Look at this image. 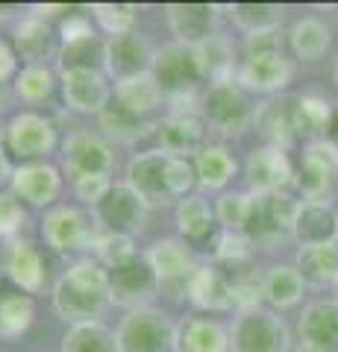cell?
<instances>
[{"mask_svg": "<svg viewBox=\"0 0 338 352\" xmlns=\"http://www.w3.org/2000/svg\"><path fill=\"white\" fill-rule=\"evenodd\" d=\"M162 288L156 270L150 267V261L145 252H138L136 258H129L121 267L109 270V294H112V302L127 305L129 311L133 308H145V302L150 296H156V291Z\"/></svg>", "mask_w": 338, "mask_h": 352, "instance_id": "obj_10", "label": "cell"}, {"mask_svg": "<svg viewBox=\"0 0 338 352\" xmlns=\"http://www.w3.org/2000/svg\"><path fill=\"white\" fill-rule=\"evenodd\" d=\"M185 294L203 311H226V308H233L230 273L218 267V264H203V267L194 270L189 285H185Z\"/></svg>", "mask_w": 338, "mask_h": 352, "instance_id": "obj_22", "label": "cell"}, {"mask_svg": "<svg viewBox=\"0 0 338 352\" xmlns=\"http://www.w3.org/2000/svg\"><path fill=\"white\" fill-rule=\"evenodd\" d=\"M180 346L185 352H226L230 349V332L209 317H191L180 329Z\"/></svg>", "mask_w": 338, "mask_h": 352, "instance_id": "obj_31", "label": "cell"}, {"mask_svg": "<svg viewBox=\"0 0 338 352\" xmlns=\"http://www.w3.org/2000/svg\"><path fill=\"white\" fill-rule=\"evenodd\" d=\"M12 194L32 208H47L59 197L62 176L47 162H24L12 173Z\"/></svg>", "mask_w": 338, "mask_h": 352, "instance_id": "obj_14", "label": "cell"}, {"mask_svg": "<svg viewBox=\"0 0 338 352\" xmlns=\"http://www.w3.org/2000/svg\"><path fill=\"white\" fill-rule=\"evenodd\" d=\"M303 346L338 352V302H312L300 317Z\"/></svg>", "mask_w": 338, "mask_h": 352, "instance_id": "obj_26", "label": "cell"}, {"mask_svg": "<svg viewBox=\"0 0 338 352\" xmlns=\"http://www.w3.org/2000/svg\"><path fill=\"white\" fill-rule=\"evenodd\" d=\"M198 185V173H194V162L191 159H180L171 156L168 159V191L171 197H189V191Z\"/></svg>", "mask_w": 338, "mask_h": 352, "instance_id": "obj_46", "label": "cell"}, {"mask_svg": "<svg viewBox=\"0 0 338 352\" xmlns=\"http://www.w3.org/2000/svg\"><path fill=\"white\" fill-rule=\"evenodd\" d=\"M330 118H332V106L318 94H303L297 103V135L300 138H312L330 129Z\"/></svg>", "mask_w": 338, "mask_h": 352, "instance_id": "obj_42", "label": "cell"}, {"mask_svg": "<svg viewBox=\"0 0 338 352\" xmlns=\"http://www.w3.org/2000/svg\"><path fill=\"white\" fill-rule=\"evenodd\" d=\"M59 352H118V338L109 326L97 323H80L68 326L62 335V349Z\"/></svg>", "mask_w": 338, "mask_h": 352, "instance_id": "obj_34", "label": "cell"}, {"mask_svg": "<svg viewBox=\"0 0 338 352\" xmlns=\"http://www.w3.org/2000/svg\"><path fill=\"white\" fill-rule=\"evenodd\" d=\"M92 250H94V261H101L106 270L121 267V264H127L129 258L138 256L136 247H133V238L118 235V232H106V229H101V232L94 235Z\"/></svg>", "mask_w": 338, "mask_h": 352, "instance_id": "obj_41", "label": "cell"}, {"mask_svg": "<svg viewBox=\"0 0 338 352\" xmlns=\"http://www.w3.org/2000/svg\"><path fill=\"white\" fill-rule=\"evenodd\" d=\"M6 276L12 279L15 285L24 294H39L47 282V267H45V258H41L39 247L32 241H21L15 238L6 250Z\"/></svg>", "mask_w": 338, "mask_h": 352, "instance_id": "obj_23", "label": "cell"}, {"mask_svg": "<svg viewBox=\"0 0 338 352\" xmlns=\"http://www.w3.org/2000/svg\"><path fill=\"white\" fill-rule=\"evenodd\" d=\"M59 68L65 71H106V41L101 36H89L80 41H68L59 47Z\"/></svg>", "mask_w": 338, "mask_h": 352, "instance_id": "obj_33", "label": "cell"}, {"mask_svg": "<svg viewBox=\"0 0 338 352\" xmlns=\"http://www.w3.org/2000/svg\"><path fill=\"white\" fill-rule=\"evenodd\" d=\"M200 115L206 120V126H215L218 132H224V135L242 132L247 126V120L253 118L244 88L238 82H233V80L212 82L209 88H206Z\"/></svg>", "mask_w": 338, "mask_h": 352, "instance_id": "obj_6", "label": "cell"}, {"mask_svg": "<svg viewBox=\"0 0 338 352\" xmlns=\"http://www.w3.org/2000/svg\"><path fill=\"white\" fill-rule=\"evenodd\" d=\"M194 56H198V62H200L203 80H212V82L230 80V74H233V50H230V44H226L224 38H218V36L206 38L203 44L194 47Z\"/></svg>", "mask_w": 338, "mask_h": 352, "instance_id": "obj_40", "label": "cell"}, {"mask_svg": "<svg viewBox=\"0 0 338 352\" xmlns=\"http://www.w3.org/2000/svg\"><path fill=\"white\" fill-rule=\"evenodd\" d=\"M173 217H177V229L182 238L189 241H206L218 235V217H215V208L209 206V200H203L200 194H189L182 197V200L177 203V212H173Z\"/></svg>", "mask_w": 338, "mask_h": 352, "instance_id": "obj_29", "label": "cell"}, {"mask_svg": "<svg viewBox=\"0 0 338 352\" xmlns=\"http://www.w3.org/2000/svg\"><path fill=\"white\" fill-rule=\"evenodd\" d=\"M291 47L303 62H318L330 50V30L318 18H300L288 32Z\"/></svg>", "mask_w": 338, "mask_h": 352, "instance_id": "obj_38", "label": "cell"}, {"mask_svg": "<svg viewBox=\"0 0 338 352\" xmlns=\"http://www.w3.org/2000/svg\"><path fill=\"white\" fill-rule=\"evenodd\" d=\"M147 208L150 206L141 200L127 182H118V185L112 182L109 194L94 206V220L101 229H106V232H118V235L133 238L136 232L145 229Z\"/></svg>", "mask_w": 338, "mask_h": 352, "instance_id": "obj_8", "label": "cell"}, {"mask_svg": "<svg viewBox=\"0 0 338 352\" xmlns=\"http://www.w3.org/2000/svg\"><path fill=\"white\" fill-rule=\"evenodd\" d=\"M0 91H3V85H0Z\"/></svg>", "mask_w": 338, "mask_h": 352, "instance_id": "obj_53", "label": "cell"}, {"mask_svg": "<svg viewBox=\"0 0 338 352\" xmlns=\"http://www.w3.org/2000/svg\"><path fill=\"white\" fill-rule=\"evenodd\" d=\"M168 153L156 150H145L136 153L127 162V185L133 188L147 206H165L173 200L168 191Z\"/></svg>", "mask_w": 338, "mask_h": 352, "instance_id": "obj_11", "label": "cell"}, {"mask_svg": "<svg viewBox=\"0 0 338 352\" xmlns=\"http://www.w3.org/2000/svg\"><path fill=\"white\" fill-rule=\"evenodd\" d=\"M297 270L303 279L315 285L338 279V238L318 247H303L297 256Z\"/></svg>", "mask_w": 338, "mask_h": 352, "instance_id": "obj_32", "label": "cell"}, {"mask_svg": "<svg viewBox=\"0 0 338 352\" xmlns=\"http://www.w3.org/2000/svg\"><path fill=\"white\" fill-rule=\"evenodd\" d=\"M230 18L238 30L247 36H265V32H277L282 24V6L274 3H233Z\"/></svg>", "mask_w": 338, "mask_h": 352, "instance_id": "obj_36", "label": "cell"}, {"mask_svg": "<svg viewBox=\"0 0 338 352\" xmlns=\"http://www.w3.org/2000/svg\"><path fill=\"white\" fill-rule=\"evenodd\" d=\"M150 76L156 80L162 97H171V100L191 94L203 82V71L198 56H194V47H185V44H177V41L156 50Z\"/></svg>", "mask_w": 338, "mask_h": 352, "instance_id": "obj_3", "label": "cell"}, {"mask_svg": "<svg viewBox=\"0 0 338 352\" xmlns=\"http://www.w3.org/2000/svg\"><path fill=\"white\" fill-rule=\"evenodd\" d=\"M0 138H3V126H0Z\"/></svg>", "mask_w": 338, "mask_h": 352, "instance_id": "obj_52", "label": "cell"}, {"mask_svg": "<svg viewBox=\"0 0 338 352\" xmlns=\"http://www.w3.org/2000/svg\"><path fill=\"white\" fill-rule=\"evenodd\" d=\"M156 50L150 47V41L138 32H127V36H115L106 41V74L115 80L136 74H150L154 68Z\"/></svg>", "mask_w": 338, "mask_h": 352, "instance_id": "obj_17", "label": "cell"}, {"mask_svg": "<svg viewBox=\"0 0 338 352\" xmlns=\"http://www.w3.org/2000/svg\"><path fill=\"white\" fill-rule=\"evenodd\" d=\"M112 97L127 109V112H133L136 118H145V120L154 115L162 103V91L150 74H136V76L115 80Z\"/></svg>", "mask_w": 338, "mask_h": 352, "instance_id": "obj_27", "label": "cell"}, {"mask_svg": "<svg viewBox=\"0 0 338 352\" xmlns=\"http://www.w3.org/2000/svg\"><path fill=\"white\" fill-rule=\"evenodd\" d=\"M233 352H288V329L274 311L250 308L233 323L230 332Z\"/></svg>", "mask_w": 338, "mask_h": 352, "instance_id": "obj_4", "label": "cell"}, {"mask_svg": "<svg viewBox=\"0 0 338 352\" xmlns=\"http://www.w3.org/2000/svg\"><path fill=\"white\" fill-rule=\"evenodd\" d=\"M244 176H247L250 191H256V197L277 194L282 185L291 179V162L286 153H282V147H274V144L259 147L247 156Z\"/></svg>", "mask_w": 338, "mask_h": 352, "instance_id": "obj_18", "label": "cell"}, {"mask_svg": "<svg viewBox=\"0 0 338 352\" xmlns=\"http://www.w3.org/2000/svg\"><path fill=\"white\" fill-rule=\"evenodd\" d=\"M291 235L300 241L303 247H318L326 244L338 235V217L332 214V208H326L321 203H309L297 208V217H294Z\"/></svg>", "mask_w": 338, "mask_h": 352, "instance_id": "obj_28", "label": "cell"}, {"mask_svg": "<svg viewBox=\"0 0 338 352\" xmlns=\"http://www.w3.org/2000/svg\"><path fill=\"white\" fill-rule=\"evenodd\" d=\"M303 279L297 267H288V264H277L265 273L262 279V294L271 305H279V308H288L294 305L303 296Z\"/></svg>", "mask_w": 338, "mask_h": 352, "instance_id": "obj_35", "label": "cell"}, {"mask_svg": "<svg viewBox=\"0 0 338 352\" xmlns=\"http://www.w3.org/2000/svg\"><path fill=\"white\" fill-rule=\"evenodd\" d=\"M147 261H150V267L156 270V276H159V285H189L191 279V273L198 270L194 267V258H191V250L182 244V241L177 238H162L156 241L154 247H150L147 252Z\"/></svg>", "mask_w": 338, "mask_h": 352, "instance_id": "obj_25", "label": "cell"}, {"mask_svg": "<svg viewBox=\"0 0 338 352\" xmlns=\"http://www.w3.org/2000/svg\"><path fill=\"white\" fill-rule=\"evenodd\" d=\"M62 164L74 179H80V176H109L115 159L101 135L77 129V132H71L62 144Z\"/></svg>", "mask_w": 338, "mask_h": 352, "instance_id": "obj_12", "label": "cell"}, {"mask_svg": "<svg viewBox=\"0 0 338 352\" xmlns=\"http://www.w3.org/2000/svg\"><path fill=\"white\" fill-rule=\"evenodd\" d=\"M101 126L109 132V135H115L118 141H138V138H145L150 129V120H145V118H136L133 112H127V109L121 106L112 97V100H109V106L103 109L101 112Z\"/></svg>", "mask_w": 338, "mask_h": 352, "instance_id": "obj_39", "label": "cell"}, {"mask_svg": "<svg viewBox=\"0 0 338 352\" xmlns=\"http://www.w3.org/2000/svg\"><path fill=\"white\" fill-rule=\"evenodd\" d=\"M291 80V62L282 56V50H256L247 53L242 68H238V82L250 91H279Z\"/></svg>", "mask_w": 338, "mask_h": 352, "instance_id": "obj_16", "label": "cell"}, {"mask_svg": "<svg viewBox=\"0 0 338 352\" xmlns=\"http://www.w3.org/2000/svg\"><path fill=\"white\" fill-rule=\"evenodd\" d=\"M297 103L300 97H271L256 112V126L274 147H286L291 141H297Z\"/></svg>", "mask_w": 338, "mask_h": 352, "instance_id": "obj_24", "label": "cell"}, {"mask_svg": "<svg viewBox=\"0 0 338 352\" xmlns=\"http://www.w3.org/2000/svg\"><path fill=\"white\" fill-rule=\"evenodd\" d=\"M297 203L286 194H262L253 197V206H250V217L244 226V235L250 241H259V244H274L282 235L291 232L294 217H297Z\"/></svg>", "mask_w": 338, "mask_h": 352, "instance_id": "obj_9", "label": "cell"}, {"mask_svg": "<svg viewBox=\"0 0 338 352\" xmlns=\"http://www.w3.org/2000/svg\"><path fill=\"white\" fill-rule=\"evenodd\" d=\"M191 162H194V173H198L200 188L218 191L235 176L233 153L226 147H221V144H206L203 150H198V156H194Z\"/></svg>", "mask_w": 338, "mask_h": 352, "instance_id": "obj_30", "label": "cell"}, {"mask_svg": "<svg viewBox=\"0 0 338 352\" xmlns=\"http://www.w3.org/2000/svg\"><path fill=\"white\" fill-rule=\"evenodd\" d=\"M250 206H253V197H247V194H224L221 200H218L215 217L224 232H244Z\"/></svg>", "mask_w": 338, "mask_h": 352, "instance_id": "obj_45", "label": "cell"}, {"mask_svg": "<svg viewBox=\"0 0 338 352\" xmlns=\"http://www.w3.org/2000/svg\"><path fill=\"white\" fill-rule=\"evenodd\" d=\"M165 18H168L171 32L177 36V44L198 47L206 38H212L218 6H212V3H168Z\"/></svg>", "mask_w": 338, "mask_h": 352, "instance_id": "obj_20", "label": "cell"}, {"mask_svg": "<svg viewBox=\"0 0 338 352\" xmlns=\"http://www.w3.org/2000/svg\"><path fill=\"white\" fill-rule=\"evenodd\" d=\"M24 206L12 191H0V238H15L24 226Z\"/></svg>", "mask_w": 338, "mask_h": 352, "instance_id": "obj_47", "label": "cell"}, {"mask_svg": "<svg viewBox=\"0 0 338 352\" xmlns=\"http://www.w3.org/2000/svg\"><path fill=\"white\" fill-rule=\"evenodd\" d=\"M53 85H56V76L47 65H27L24 71L15 76V91L24 103H41L53 94Z\"/></svg>", "mask_w": 338, "mask_h": 352, "instance_id": "obj_43", "label": "cell"}, {"mask_svg": "<svg viewBox=\"0 0 338 352\" xmlns=\"http://www.w3.org/2000/svg\"><path fill=\"white\" fill-rule=\"evenodd\" d=\"M36 320V302L30 294H0V338H18Z\"/></svg>", "mask_w": 338, "mask_h": 352, "instance_id": "obj_37", "label": "cell"}, {"mask_svg": "<svg viewBox=\"0 0 338 352\" xmlns=\"http://www.w3.org/2000/svg\"><path fill=\"white\" fill-rule=\"evenodd\" d=\"M97 232H101L97 220L77 206H53L41 217V238L56 252H74V250L92 247Z\"/></svg>", "mask_w": 338, "mask_h": 352, "instance_id": "obj_5", "label": "cell"}, {"mask_svg": "<svg viewBox=\"0 0 338 352\" xmlns=\"http://www.w3.org/2000/svg\"><path fill=\"white\" fill-rule=\"evenodd\" d=\"M3 141L12 156L24 162H41L56 147V126L39 112H18L3 126Z\"/></svg>", "mask_w": 338, "mask_h": 352, "instance_id": "obj_7", "label": "cell"}, {"mask_svg": "<svg viewBox=\"0 0 338 352\" xmlns=\"http://www.w3.org/2000/svg\"><path fill=\"white\" fill-rule=\"evenodd\" d=\"M326 135H330V144L338 147V109H332V118H330V129H326Z\"/></svg>", "mask_w": 338, "mask_h": 352, "instance_id": "obj_51", "label": "cell"}, {"mask_svg": "<svg viewBox=\"0 0 338 352\" xmlns=\"http://www.w3.org/2000/svg\"><path fill=\"white\" fill-rule=\"evenodd\" d=\"M62 97L68 109L80 115H101L112 100V88L103 71H65L62 74Z\"/></svg>", "mask_w": 338, "mask_h": 352, "instance_id": "obj_15", "label": "cell"}, {"mask_svg": "<svg viewBox=\"0 0 338 352\" xmlns=\"http://www.w3.org/2000/svg\"><path fill=\"white\" fill-rule=\"evenodd\" d=\"M109 302V270L94 258L74 261L53 285V308L68 326L97 323Z\"/></svg>", "mask_w": 338, "mask_h": 352, "instance_id": "obj_1", "label": "cell"}, {"mask_svg": "<svg viewBox=\"0 0 338 352\" xmlns=\"http://www.w3.org/2000/svg\"><path fill=\"white\" fill-rule=\"evenodd\" d=\"M15 71H18V53L9 47L6 41H0V85L6 80H12V76H18Z\"/></svg>", "mask_w": 338, "mask_h": 352, "instance_id": "obj_49", "label": "cell"}, {"mask_svg": "<svg viewBox=\"0 0 338 352\" xmlns=\"http://www.w3.org/2000/svg\"><path fill=\"white\" fill-rule=\"evenodd\" d=\"M338 176V147L330 141H309L303 147L300 168H297V185L303 194L318 197L332 185Z\"/></svg>", "mask_w": 338, "mask_h": 352, "instance_id": "obj_19", "label": "cell"}, {"mask_svg": "<svg viewBox=\"0 0 338 352\" xmlns=\"http://www.w3.org/2000/svg\"><path fill=\"white\" fill-rule=\"evenodd\" d=\"M12 173H15V168H12V162H9V153L0 147V185L12 182Z\"/></svg>", "mask_w": 338, "mask_h": 352, "instance_id": "obj_50", "label": "cell"}, {"mask_svg": "<svg viewBox=\"0 0 338 352\" xmlns=\"http://www.w3.org/2000/svg\"><path fill=\"white\" fill-rule=\"evenodd\" d=\"M109 188H112L109 176H80V179H74V194H77V200H83L92 208L109 194Z\"/></svg>", "mask_w": 338, "mask_h": 352, "instance_id": "obj_48", "label": "cell"}, {"mask_svg": "<svg viewBox=\"0 0 338 352\" xmlns=\"http://www.w3.org/2000/svg\"><path fill=\"white\" fill-rule=\"evenodd\" d=\"M89 12L97 21V27L109 32V38L136 32V6L129 3H94L89 6Z\"/></svg>", "mask_w": 338, "mask_h": 352, "instance_id": "obj_44", "label": "cell"}, {"mask_svg": "<svg viewBox=\"0 0 338 352\" xmlns=\"http://www.w3.org/2000/svg\"><path fill=\"white\" fill-rule=\"evenodd\" d=\"M156 144L162 153L168 156H180V159H194L198 150H203V138H206V120L198 112H177L168 115L165 120H159L154 126Z\"/></svg>", "mask_w": 338, "mask_h": 352, "instance_id": "obj_13", "label": "cell"}, {"mask_svg": "<svg viewBox=\"0 0 338 352\" xmlns=\"http://www.w3.org/2000/svg\"><path fill=\"white\" fill-rule=\"evenodd\" d=\"M118 352H177L180 329L159 308H133L118 323Z\"/></svg>", "mask_w": 338, "mask_h": 352, "instance_id": "obj_2", "label": "cell"}, {"mask_svg": "<svg viewBox=\"0 0 338 352\" xmlns=\"http://www.w3.org/2000/svg\"><path fill=\"white\" fill-rule=\"evenodd\" d=\"M12 41H15V53L27 65H45L50 56H59V47H62L56 30L47 24L45 15L21 18L15 24Z\"/></svg>", "mask_w": 338, "mask_h": 352, "instance_id": "obj_21", "label": "cell"}]
</instances>
